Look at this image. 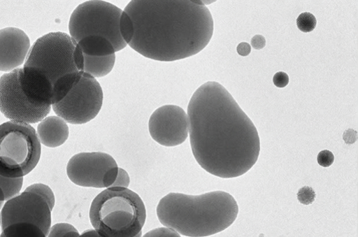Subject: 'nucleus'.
Listing matches in <instances>:
<instances>
[{
	"mask_svg": "<svg viewBox=\"0 0 358 237\" xmlns=\"http://www.w3.org/2000/svg\"><path fill=\"white\" fill-rule=\"evenodd\" d=\"M135 237H142V231L136 235Z\"/></svg>",
	"mask_w": 358,
	"mask_h": 237,
	"instance_id": "36",
	"label": "nucleus"
},
{
	"mask_svg": "<svg viewBox=\"0 0 358 237\" xmlns=\"http://www.w3.org/2000/svg\"><path fill=\"white\" fill-rule=\"evenodd\" d=\"M187 115L192 153L208 173L234 178L256 164L260 152L258 131L222 85H201L190 99Z\"/></svg>",
	"mask_w": 358,
	"mask_h": 237,
	"instance_id": "1",
	"label": "nucleus"
},
{
	"mask_svg": "<svg viewBox=\"0 0 358 237\" xmlns=\"http://www.w3.org/2000/svg\"><path fill=\"white\" fill-rule=\"evenodd\" d=\"M189 122L186 112L180 106L166 105L157 109L149 120L152 139L165 147L182 144L189 136Z\"/></svg>",
	"mask_w": 358,
	"mask_h": 237,
	"instance_id": "12",
	"label": "nucleus"
},
{
	"mask_svg": "<svg viewBox=\"0 0 358 237\" xmlns=\"http://www.w3.org/2000/svg\"><path fill=\"white\" fill-rule=\"evenodd\" d=\"M73 59L78 71L84 72L85 54L83 53L81 47L78 44L77 45L73 53Z\"/></svg>",
	"mask_w": 358,
	"mask_h": 237,
	"instance_id": "28",
	"label": "nucleus"
},
{
	"mask_svg": "<svg viewBox=\"0 0 358 237\" xmlns=\"http://www.w3.org/2000/svg\"><path fill=\"white\" fill-rule=\"evenodd\" d=\"M116 62V55L91 57L85 55L84 72L94 78H103L111 73Z\"/></svg>",
	"mask_w": 358,
	"mask_h": 237,
	"instance_id": "17",
	"label": "nucleus"
},
{
	"mask_svg": "<svg viewBox=\"0 0 358 237\" xmlns=\"http://www.w3.org/2000/svg\"><path fill=\"white\" fill-rule=\"evenodd\" d=\"M315 197V192L309 186H304L300 188L297 192V199L303 205L308 206L313 203Z\"/></svg>",
	"mask_w": 358,
	"mask_h": 237,
	"instance_id": "23",
	"label": "nucleus"
},
{
	"mask_svg": "<svg viewBox=\"0 0 358 237\" xmlns=\"http://www.w3.org/2000/svg\"><path fill=\"white\" fill-rule=\"evenodd\" d=\"M20 74V68L0 78V112L13 122H40L50 113L52 106L33 103L22 89Z\"/></svg>",
	"mask_w": 358,
	"mask_h": 237,
	"instance_id": "10",
	"label": "nucleus"
},
{
	"mask_svg": "<svg viewBox=\"0 0 358 237\" xmlns=\"http://www.w3.org/2000/svg\"><path fill=\"white\" fill-rule=\"evenodd\" d=\"M103 92L99 82L83 73L82 78L59 103L52 106L58 117L71 124L90 122L99 114L103 103Z\"/></svg>",
	"mask_w": 358,
	"mask_h": 237,
	"instance_id": "8",
	"label": "nucleus"
},
{
	"mask_svg": "<svg viewBox=\"0 0 358 237\" xmlns=\"http://www.w3.org/2000/svg\"><path fill=\"white\" fill-rule=\"evenodd\" d=\"M130 182V176L128 172L122 168H119L117 179L110 187L128 188Z\"/></svg>",
	"mask_w": 358,
	"mask_h": 237,
	"instance_id": "26",
	"label": "nucleus"
},
{
	"mask_svg": "<svg viewBox=\"0 0 358 237\" xmlns=\"http://www.w3.org/2000/svg\"><path fill=\"white\" fill-rule=\"evenodd\" d=\"M266 39L260 35L255 36L251 40V46L256 50H260L266 46Z\"/></svg>",
	"mask_w": 358,
	"mask_h": 237,
	"instance_id": "30",
	"label": "nucleus"
},
{
	"mask_svg": "<svg viewBox=\"0 0 358 237\" xmlns=\"http://www.w3.org/2000/svg\"><path fill=\"white\" fill-rule=\"evenodd\" d=\"M119 28L122 39L129 45L134 37L135 28L131 17L124 11L120 17Z\"/></svg>",
	"mask_w": 358,
	"mask_h": 237,
	"instance_id": "20",
	"label": "nucleus"
},
{
	"mask_svg": "<svg viewBox=\"0 0 358 237\" xmlns=\"http://www.w3.org/2000/svg\"><path fill=\"white\" fill-rule=\"evenodd\" d=\"M27 192H34L43 198L52 210L55 206V196L52 189L48 185L37 183L28 187Z\"/></svg>",
	"mask_w": 358,
	"mask_h": 237,
	"instance_id": "21",
	"label": "nucleus"
},
{
	"mask_svg": "<svg viewBox=\"0 0 358 237\" xmlns=\"http://www.w3.org/2000/svg\"><path fill=\"white\" fill-rule=\"evenodd\" d=\"M78 230L69 223H58L50 228L47 237H63L66 233Z\"/></svg>",
	"mask_w": 358,
	"mask_h": 237,
	"instance_id": "24",
	"label": "nucleus"
},
{
	"mask_svg": "<svg viewBox=\"0 0 358 237\" xmlns=\"http://www.w3.org/2000/svg\"><path fill=\"white\" fill-rule=\"evenodd\" d=\"M41 143L30 124L8 122L0 125V175L23 178L38 165Z\"/></svg>",
	"mask_w": 358,
	"mask_h": 237,
	"instance_id": "5",
	"label": "nucleus"
},
{
	"mask_svg": "<svg viewBox=\"0 0 358 237\" xmlns=\"http://www.w3.org/2000/svg\"><path fill=\"white\" fill-rule=\"evenodd\" d=\"M296 25L301 32L308 34L315 29L317 21L314 15L309 13H304L298 17Z\"/></svg>",
	"mask_w": 358,
	"mask_h": 237,
	"instance_id": "22",
	"label": "nucleus"
},
{
	"mask_svg": "<svg viewBox=\"0 0 358 237\" xmlns=\"http://www.w3.org/2000/svg\"><path fill=\"white\" fill-rule=\"evenodd\" d=\"M36 132L41 143L52 148L64 144L70 133L67 122L58 116L45 118L38 126Z\"/></svg>",
	"mask_w": 358,
	"mask_h": 237,
	"instance_id": "15",
	"label": "nucleus"
},
{
	"mask_svg": "<svg viewBox=\"0 0 358 237\" xmlns=\"http://www.w3.org/2000/svg\"><path fill=\"white\" fill-rule=\"evenodd\" d=\"M238 214L232 195L214 191L200 195L169 193L157 208L160 222L188 237H206L229 227Z\"/></svg>",
	"mask_w": 358,
	"mask_h": 237,
	"instance_id": "3",
	"label": "nucleus"
},
{
	"mask_svg": "<svg viewBox=\"0 0 358 237\" xmlns=\"http://www.w3.org/2000/svg\"><path fill=\"white\" fill-rule=\"evenodd\" d=\"M238 54L243 57H248L251 52V46L247 43H241L237 47Z\"/></svg>",
	"mask_w": 358,
	"mask_h": 237,
	"instance_id": "32",
	"label": "nucleus"
},
{
	"mask_svg": "<svg viewBox=\"0 0 358 237\" xmlns=\"http://www.w3.org/2000/svg\"><path fill=\"white\" fill-rule=\"evenodd\" d=\"M80 237H104L101 235L96 229H88L85 231Z\"/></svg>",
	"mask_w": 358,
	"mask_h": 237,
	"instance_id": "33",
	"label": "nucleus"
},
{
	"mask_svg": "<svg viewBox=\"0 0 358 237\" xmlns=\"http://www.w3.org/2000/svg\"><path fill=\"white\" fill-rule=\"evenodd\" d=\"M22 89L29 99L39 106H52L53 85L47 76L33 67L20 68Z\"/></svg>",
	"mask_w": 358,
	"mask_h": 237,
	"instance_id": "14",
	"label": "nucleus"
},
{
	"mask_svg": "<svg viewBox=\"0 0 358 237\" xmlns=\"http://www.w3.org/2000/svg\"><path fill=\"white\" fill-rule=\"evenodd\" d=\"M84 72L67 74L59 79L53 86L52 105L62 101L79 82Z\"/></svg>",
	"mask_w": 358,
	"mask_h": 237,
	"instance_id": "18",
	"label": "nucleus"
},
{
	"mask_svg": "<svg viewBox=\"0 0 358 237\" xmlns=\"http://www.w3.org/2000/svg\"><path fill=\"white\" fill-rule=\"evenodd\" d=\"M23 178H7L0 175V201H8L20 194Z\"/></svg>",
	"mask_w": 358,
	"mask_h": 237,
	"instance_id": "19",
	"label": "nucleus"
},
{
	"mask_svg": "<svg viewBox=\"0 0 358 237\" xmlns=\"http://www.w3.org/2000/svg\"><path fill=\"white\" fill-rule=\"evenodd\" d=\"M343 139L346 144H353L357 139V132L351 129L345 130L343 135Z\"/></svg>",
	"mask_w": 358,
	"mask_h": 237,
	"instance_id": "31",
	"label": "nucleus"
},
{
	"mask_svg": "<svg viewBox=\"0 0 358 237\" xmlns=\"http://www.w3.org/2000/svg\"><path fill=\"white\" fill-rule=\"evenodd\" d=\"M142 237H181V235L173 229L163 227L152 229Z\"/></svg>",
	"mask_w": 358,
	"mask_h": 237,
	"instance_id": "25",
	"label": "nucleus"
},
{
	"mask_svg": "<svg viewBox=\"0 0 358 237\" xmlns=\"http://www.w3.org/2000/svg\"><path fill=\"white\" fill-rule=\"evenodd\" d=\"M85 55L91 57H107L115 55L113 45L106 38L98 36H88L78 43Z\"/></svg>",
	"mask_w": 358,
	"mask_h": 237,
	"instance_id": "16",
	"label": "nucleus"
},
{
	"mask_svg": "<svg viewBox=\"0 0 358 237\" xmlns=\"http://www.w3.org/2000/svg\"><path fill=\"white\" fill-rule=\"evenodd\" d=\"M31 48L29 36L21 29L0 30V71L8 73L24 65Z\"/></svg>",
	"mask_w": 358,
	"mask_h": 237,
	"instance_id": "13",
	"label": "nucleus"
},
{
	"mask_svg": "<svg viewBox=\"0 0 358 237\" xmlns=\"http://www.w3.org/2000/svg\"><path fill=\"white\" fill-rule=\"evenodd\" d=\"M78 43L65 33H50L39 38L31 47L26 67H33L44 73L52 85L62 77L79 72L73 53Z\"/></svg>",
	"mask_w": 358,
	"mask_h": 237,
	"instance_id": "7",
	"label": "nucleus"
},
{
	"mask_svg": "<svg viewBox=\"0 0 358 237\" xmlns=\"http://www.w3.org/2000/svg\"><path fill=\"white\" fill-rule=\"evenodd\" d=\"M0 237H6V236L4 235V234L2 232L1 235H0Z\"/></svg>",
	"mask_w": 358,
	"mask_h": 237,
	"instance_id": "37",
	"label": "nucleus"
},
{
	"mask_svg": "<svg viewBox=\"0 0 358 237\" xmlns=\"http://www.w3.org/2000/svg\"><path fill=\"white\" fill-rule=\"evenodd\" d=\"M118 171L115 159L107 153L99 152L77 154L67 166L70 180L85 187H110L117 179Z\"/></svg>",
	"mask_w": 358,
	"mask_h": 237,
	"instance_id": "9",
	"label": "nucleus"
},
{
	"mask_svg": "<svg viewBox=\"0 0 358 237\" xmlns=\"http://www.w3.org/2000/svg\"><path fill=\"white\" fill-rule=\"evenodd\" d=\"M80 234L78 230L66 233L63 237H80Z\"/></svg>",
	"mask_w": 358,
	"mask_h": 237,
	"instance_id": "34",
	"label": "nucleus"
},
{
	"mask_svg": "<svg viewBox=\"0 0 358 237\" xmlns=\"http://www.w3.org/2000/svg\"><path fill=\"white\" fill-rule=\"evenodd\" d=\"M122 13L120 8L106 1L85 2L71 17V37L78 43L88 36H101L111 43L116 52H120L127 46L119 28Z\"/></svg>",
	"mask_w": 358,
	"mask_h": 237,
	"instance_id": "6",
	"label": "nucleus"
},
{
	"mask_svg": "<svg viewBox=\"0 0 358 237\" xmlns=\"http://www.w3.org/2000/svg\"><path fill=\"white\" fill-rule=\"evenodd\" d=\"M13 224L38 227L48 236L52 225V210L40 195L24 191L8 201L0 213L2 230Z\"/></svg>",
	"mask_w": 358,
	"mask_h": 237,
	"instance_id": "11",
	"label": "nucleus"
},
{
	"mask_svg": "<svg viewBox=\"0 0 358 237\" xmlns=\"http://www.w3.org/2000/svg\"><path fill=\"white\" fill-rule=\"evenodd\" d=\"M90 217L94 229L104 237H135L142 231L147 213L137 193L109 187L94 199Z\"/></svg>",
	"mask_w": 358,
	"mask_h": 237,
	"instance_id": "4",
	"label": "nucleus"
},
{
	"mask_svg": "<svg viewBox=\"0 0 358 237\" xmlns=\"http://www.w3.org/2000/svg\"><path fill=\"white\" fill-rule=\"evenodd\" d=\"M317 161L320 166L327 168L334 163V156L331 151L324 150L319 152Z\"/></svg>",
	"mask_w": 358,
	"mask_h": 237,
	"instance_id": "27",
	"label": "nucleus"
},
{
	"mask_svg": "<svg viewBox=\"0 0 358 237\" xmlns=\"http://www.w3.org/2000/svg\"><path fill=\"white\" fill-rule=\"evenodd\" d=\"M4 206V202L0 201V210H1Z\"/></svg>",
	"mask_w": 358,
	"mask_h": 237,
	"instance_id": "35",
	"label": "nucleus"
},
{
	"mask_svg": "<svg viewBox=\"0 0 358 237\" xmlns=\"http://www.w3.org/2000/svg\"><path fill=\"white\" fill-rule=\"evenodd\" d=\"M135 34L129 47L157 62H172L196 55L210 43L212 15L203 1H131L124 11Z\"/></svg>",
	"mask_w": 358,
	"mask_h": 237,
	"instance_id": "2",
	"label": "nucleus"
},
{
	"mask_svg": "<svg viewBox=\"0 0 358 237\" xmlns=\"http://www.w3.org/2000/svg\"><path fill=\"white\" fill-rule=\"evenodd\" d=\"M289 76L284 72L275 73L273 78V82L278 88H284L289 84Z\"/></svg>",
	"mask_w": 358,
	"mask_h": 237,
	"instance_id": "29",
	"label": "nucleus"
}]
</instances>
